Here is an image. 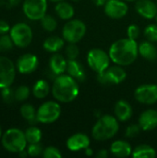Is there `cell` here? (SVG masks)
<instances>
[{"instance_id":"1","label":"cell","mask_w":157,"mask_h":158,"mask_svg":"<svg viewBox=\"0 0 157 158\" xmlns=\"http://www.w3.org/2000/svg\"><path fill=\"white\" fill-rule=\"evenodd\" d=\"M111 61L119 66L131 65L139 55V44L135 40L123 38L114 42L109 48Z\"/></svg>"},{"instance_id":"2","label":"cell","mask_w":157,"mask_h":158,"mask_svg":"<svg viewBox=\"0 0 157 158\" xmlns=\"http://www.w3.org/2000/svg\"><path fill=\"white\" fill-rule=\"evenodd\" d=\"M80 92L78 81L68 74H60L54 80L52 94L54 98L61 103H70L74 101Z\"/></svg>"},{"instance_id":"3","label":"cell","mask_w":157,"mask_h":158,"mask_svg":"<svg viewBox=\"0 0 157 158\" xmlns=\"http://www.w3.org/2000/svg\"><path fill=\"white\" fill-rule=\"evenodd\" d=\"M119 130L118 120L111 115L102 116L92 130V136L96 141H107L113 138Z\"/></svg>"},{"instance_id":"4","label":"cell","mask_w":157,"mask_h":158,"mask_svg":"<svg viewBox=\"0 0 157 158\" xmlns=\"http://www.w3.org/2000/svg\"><path fill=\"white\" fill-rule=\"evenodd\" d=\"M1 143L3 147L9 153L19 154L27 147V139L25 132L17 128L8 129L2 135Z\"/></svg>"},{"instance_id":"5","label":"cell","mask_w":157,"mask_h":158,"mask_svg":"<svg viewBox=\"0 0 157 158\" xmlns=\"http://www.w3.org/2000/svg\"><path fill=\"white\" fill-rule=\"evenodd\" d=\"M86 33V25L80 19H69L62 29V37L68 43L77 44Z\"/></svg>"},{"instance_id":"6","label":"cell","mask_w":157,"mask_h":158,"mask_svg":"<svg viewBox=\"0 0 157 158\" xmlns=\"http://www.w3.org/2000/svg\"><path fill=\"white\" fill-rule=\"evenodd\" d=\"M110 62L111 58L109 54L102 49L93 48L91 49L87 54V63L91 69L97 74L106 70L110 67Z\"/></svg>"},{"instance_id":"7","label":"cell","mask_w":157,"mask_h":158,"mask_svg":"<svg viewBox=\"0 0 157 158\" xmlns=\"http://www.w3.org/2000/svg\"><path fill=\"white\" fill-rule=\"evenodd\" d=\"M9 35L14 43V45L20 48L28 46L31 43L33 37L31 28L24 22H19L12 26Z\"/></svg>"},{"instance_id":"8","label":"cell","mask_w":157,"mask_h":158,"mask_svg":"<svg viewBox=\"0 0 157 158\" xmlns=\"http://www.w3.org/2000/svg\"><path fill=\"white\" fill-rule=\"evenodd\" d=\"M61 114L60 105L56 101H47L37 109V120L43 124H50L56 121Z\"/></svg>"},{"instance_id":"9","label":"cell","mask_w":157,"mask_h":158,"mask_svg":"<svg viewBox=\"0 0 157 158\" xmlns=\"http://www.w3.org/2000/svg\"><path fill=\"white\" fill-rule=\"evenodd\" d=\"M127 78V72L122 66L115 65L110 66L106 70L97 74V80L101 84H119L123 82Z\"/></svg>"},{"instance_id":"10","label":"cell","mask_w":157,"mask_h":158,"mask_svg":"<svg viewBox=\"0 0 157 158\" xmlns=\"http://www.w3.org/2000/svg\"><path fill=\"white\" fill-rule=\"evenodd\" d=\"M22 9L31 20H41L46 15L47 0H24Z\"/></svg>"},{"instance_id":"11","label":"cell","mask_w":157,"mask_h":158,"mask_svg":"<svg viewBox=\"0 0 157 158\" xmlns=\"http://www.w3.org/2000/svg\"><path fill=\"white\" fill-rule=\"evenodd\" d=\"M16 66L6 56H0V89L10 87L16 77Z\"/></svg>"},{"instance_id":"12","label":"cell","mask_w":157,"mask_h":158,"mask_svg":"<svg viewBox=\"0 0 157 158\" xmlns=\"http://www.w3.org/2000/svg\"><path fill=\"white\" fill-rule=\"evenodd\" d=\"M135 99L143 105H154L157 102V85L143 84L134 92Z\"/></svg>"},{"instance_id":"13","label":"cell","mask_w":157,"mask_h":158,"mask_svg":"<svg viewBox=\"0 0 157 158\" xmlns=\"http://www.w3.org/2000/svg\"><path fill=\"white\" fill-rule=\"evenodd\" d=\"M104 6L106 16L114 19L124 18L129 10L128 5L122 0H108Z\"/></svg>"},{"instance_id":"14","label":"cell","mask_w":157,"mask_h":158,"mask_svg":"<svg viewBox=\"0 0 157 158\" xmlns=\"http://www.w3.org/2000/svg\"><path fill=\"white\" fill-rule=\"evenodd\" d=\"M38 64L39 60L35 55L25 54L17 60L16 68L21 74H30L36 70Z\"/></svg>"},{"instance_id":"15","label":"cell","mask_w":157,"mask_h":158,"mask_svg":"<svg viewBox=\"0 0 157 158\" xmlns=\"http://www.w3.org/2000/svg\"><path fill=\"white\" fill-rule=\"evenodd\" d=\"M135 9L144 19H152L157 15V4L152 0H137Z\"/></svg>"},{"instance_id":"16","label":"cell","mask_w":157,"mask_h":158,"mask_svg":"<svg viewBox=\"0 0 157 158\" xmlns=\"http://www.w3.org/2000/svg\"><path fill=\"white\" fill-rule=\"evenodd\" d=\"M91 141L88 135L84 133H76L70 136L67 141V147L73 152L85 150L90 146Z\"/></svg>"},{"instance_id":"17","label":"cell","mask_w":157,"mask_h":158,"mask_svg":"<svg viewBox=\"0 0 157 158\" xmlns=\"http://www.w3.org/2000/svg\"><path fill=\"white\" fill-rule=\"evenodd\" d=\"M139 125L143 131H153L157 127V111L155 109H147L143 111L139 118Z\"/></svg>"},{"instance_id":"18","label":"cell","mask_w":157,"mask_h":158,"mask_svg":"<svg viewBox=\"0 0 157 158\" xmlns=\"http://www.w3.org/2000/svg\"><path fill=\"white\" fill-rule=\"evenodd\" d=\"M114 113L118 121H127L129 120L133 114V109L129 102L126 100H119L116 103Z\"/></svg>"},{"instance_id":"19","label":"cell","mask_w":157,"mask_h":158,"mask_svg":"<svg viewBox=\"0 0 157 158\" xmlns=\"http://www.w3.org/2000/svg\"><path fill=\"white\" fill-rule=\"evenodd\" d=\"M66 71L68 72V75L73 77L78 81H85L86 74H85L84 68L77 59L68 60Z\"/></svg>"},{"instance_id":"20","label":"cell","mask_w":157,"mask_h":158,"mask_svg":"<svg viewBox=\"0 0 157 158\" xmlns=\"http://www.w3.org/2000/svg\"><path fill=\"white\" fill-rule=\"evenodd\" d=\"M110 151L112 155L117 157H128L132 154V148L130 144L123 140L115 141L110 146Z\"/></svg>"},{"instance_id":"21","label":"cell","mask_w":157,"mask_h":158,"mask_svg":"<svg viewBox=\"0 0 157 158\" xmlns=\"http://www.w3.org/2000/svg\"><path fill=\"white\" fill-rule=\"evenodd\" d=\"M68 60L59 54H55L50 57L49 60V68L50 70L56 75L58 76L63 74L67 70Z\"/></svg>"},{"instance_id":"22","label":"cell","mask_w":157,"mask_h":158,"mask_svg":"<svg viewBox=\"0 0 157 158\" xmlns=\"http://www.w3.org/2000/svg\"><path fill=\"white\" fill-rule=\"evenodd\" d=\"M139 55L147 60L154 61L157 58V48L154 43L148 40L144 41L139 44Z\"/></svg>"},{"instance_id":"23","label":"cell","mask_w":157,"mask_h":158,"mask_svg":"<svg viewBox=\"0 0 157 158\" xmlns=\"http://www.w3.org/2000/svg\"><path fill=\"white\" fill-rule=\"evenodd\" d=\"M55 10L56 15L65 20H69L73 18L74 14H75V10L74 7L68 2L65 1H60L57 2V4L55 6Z\"/></svg>"},{"instance_id":"24","label":"cell","mask_w":157,"mask_h":158,"mask_svg":"<svg viewBox=\"0 0 157 158\" xmlns=\"http://www.w3.org/2000/svg\"><path fill=\"white\" fill-rule=\"evenodd\" d=\"M65 40L58 36H50L43 42V48L49 53H56L62 49L65 44Z\"/></svg>"},{"instance_id":"25","label":"cell","mask_w":157,"mask_h":158,"mask_svg":"<svg viewBox=\"0 0 157 158\" xmlns=\"http://www.w3.org/2000/svg\"><path fill=\"white\" fill-rule=\"evenodd\" d=\"M50 92L49 83L45 80H39L32 87V94L37 99L45 98Z\"/></svg>"},{"instance_id":"26","label":"cell","mask_w":157,"mask_h":158,"mask_svg":"<svg viewBox=\"0 0 157 158\" xmlns=\"http://www.w3.org/2000/svg\"><path fill=\"white\" fill-rule=\"evenodd\" d=\"M131 156L134 158H155L156 156V152L152 146L142 144L132 150Z\"/></svg>"},{"instance_id":"27","label":"cell","mask_w":157,"mask_h":158,"mask_svg":"<svg viewBox=\"0 0 157 158\" xmlns=\"http://www.w3.org/2000/svg\"><path fill=\"white\" fill-rule=\"evenodd\" d=\"M20 115L21 117L27 120L31 124H34L38 122L37 120V111L35 110L34 106L31 104H24L20 107Z\"/></svg>"},{"instance_id":"28","label":"cell","mask_w":157,"mask_h":158,"mask_svg":"<svg viewBox=\"0 0 157 158\" xmlns=\"http://www.w3.org/2000/svg\"><path fill=\"white\" fill-rule=\"evenodd\" d=\"M25 136L28 143H38L42 140V131L37 127L31 126L28 128L25 131Z\"/></svg>"},{"instance_id":"29","label":"cell","mask_w":157,"mask_h":158,"mask_svg":"<svg viewBox=\"0 0 157 158\" xmlns=\"http://www.w3.org/2000/svg\"><path fill=\"white\" fill-rule=\"evenodd\" d=\"M41 25L46 31H54L57 27V22L51 15H45L41 19Z\"/></svg>"},{"instance_id":"30","label":"cell","mask_w":157,"mask_h":158,"mask_svg":"<svg viewBox=\"0 0 157 158\" xmlns=\"http://www.w3.org/2000/svg\"><path fill=\"white\" fill-rule=\"evenodd\" d=\"M30 93L31 91L29 87L25 85H21L15 90V100L19 102L25 101L30 96Z\"/></svg>"},{"instance_id":"31","label":"cell","mask_w":157,"mask_h":158,"mask_svg":"<svg viewBox=\"0 0 157 158\" xmlns=\"http://www.w3.org/2000/svg\"><path fill=\"white\" fill-rule=\"evenodd\" d=\"M143 33H144L146 40H148L152 43L157 42V25H155V24L148 25L144 29Z\"/></svg>"},{"instance_id":"32","label":"cell","mask_w":157,"mask_h":158,"mask_svg":"<svg viewBox=\"0 0 157 158\" xmlns=\"http://www.w3.org/2000/svg\"><path fill=\"white\" fill-rule=\"evenodd\" d=\"M65 53H66V56H67L68 60L77 59V57L80 55V50L76 44L68 43V45H67V47H66Z\"/></svg>"},{"instance_id":"33","label":"cell","mask_w":157,"mask_h":158,"mask_svg":"<svg viewBox=\"0 0 157 158\" xmlns=\"http://www.w3.org/2000/svg\"><path fill=\"white\" fill-rule=\"evenodd\" d=\"M14 45V43L10 37V35L7 34H2L0 36V52H6L10 50Z\"/></svg>"},{"instance_id":"34","label":"cell","mask_w":157,"mask_h":158,"mask_svg":"<svg viewBox=\"0 0 157 158\" xmlns=\"http://www.w3.org/2000/svg\"><path fill=\"white\" fill-rule=\"evenodd\" d=\"M27 152H28V155L30 156L35 157V156H38L40 155H43V149L42 145L40 144V143H29V146L27 148Z\"/></svg>"},{"instance_id":"35","label":"cell","mask_w":157,"mask_h":158,"mask_svg":"<svg viewBox=\"0 0 157 158\" xmlns=\"http://www.w3.org/2000/svg\"><path fill=\"white\" fill-rule=\"evenodd\" d=\"M43 156L44 158H61L62 154L56 147L48 146L45 149H43Z\"/></svg>"},{"instance_id":"36","label":"cell","mask_w":157,"mask_h":158,"mask_svg":"<svg viewBox=\"0 0 157 158\" xmlns=\"http://www.w3.org/2000/svg\"><path fill=\"white\" fill-rule=\"evenodd\" d=\"M1 96L4 102L9 104L15 100V91H13L10 87L1 89Z\"/></svg>"},{"instance_id":"37","label":"cell","mask_w":157,"mask_h":158,"mask_svg":"<svg viewBox=\"0 0 157 158\" xmlns=\"http://www.w3.org/2000/svg\"><path fill=\"white\" fill-rule=\"evenodd\" d=\"M141 131H142V128L139 125V123L138 124H131L126 129L125 134H126V137H128V138H134V137L139 135Z\"/></svg>"},{"instance_id":"38","label":"cell","mask_w":157,"mask_h":158,"mask_svg":"<svg viewBox=\"0 0 157 158\" xmlns=\"http://www.w3.org/2000/svg\"><path fill=\"white\" fill-rule=\"evenodd\" d=\"M127 33H128V37L132 39V40H137L141 34V30L139 28V26H137L136 24H131L128 27L127 30Z\"/></svg>"},{"instance_id":"39","label":"cell","mask_w":157,"mask_h":158,"mask_svg":"<svg viewBox=\"0 0 157 158\" xmlns=\"http://www.w3.org/2000/svg\"><path fill=\"white\" fill-rule=\"evenodd\" d=\"M10 26L9 24L5 20H0V34H6L10 31Z\"/></svg>"},{"instance_id":"40","label":"cell","mask_w":157,"mask_h":158,"mask_svg":"<svg viewBox=\"0 0 157 158\" xmlns=\"http://www.w3.org/2000/svg\"><path fill=\"white\" fill-rule=\"evenodd\" d=\"M96 157L98 158H106L108 157V152L106 149H101L98 151V153L96 154Z\"/></svg>"},{"instance_id":"41","label":"cell","mask_w":157,"mask_h":158,"mask_svg":"<svg viewBox=\"0 0 157 158\" xmlns=\"http://www.w3.org/2000/svg\"><path fill=\"white\" fill-rule=\"evenodd\" d=\"M108 0H93V2L94 3V5H96L97 6H105Z\"/></svg>"},{"instance_id":"42","label":"cell","mask_w":157,"mask_h":158,"mask_svg":"<svg viewBox=\"0 0 157 158\" xmlns=\"http://www.w3.org/2000/svg\"><path fill=\"white\" fill-rule=\"evenodd\" d=\"M19 2H20V0H8L9 6H15L19 5Z\"/></svg>"},{"instance_id":"43","label":"cell","mask_w":157,"mask_h":158,"mask_svg":"<svg viewBox=\"0 0 157 158\" xmlns=\"http://www.w3.org/2000/svg\"><path fill=\"white\" fill-rule=\"evenodd\" d=\"M85 154H86L87 156H92V155H93V150L90 148V146H89L88 148L85 149Z\"/></svg>"},{"instance_id":"44","label":"cell","mask_w":157,"mask_h":158,"mask_svg":"<svg viewBox=\"0 0 157 158\" xmlns=\"http://www.w3.org/2000/svg\"><path fill=\"white\" fill-rule=\"evenodd\" d=\"M50 1H52V2H60V1H64V0H50Z\"/></svg>"},{"instance_id":"45","label":"cell","mask_w":157,"mask_h":158,"mask_svg":"<svg viewBox=\"0 0 157 158\" xmlns=\"http://www.w3.org/2000/svg\"><path fill=\"white\" fill-rule=\"evenodd\" d=\"M2 135H3L2 134V129H1V126H0V139L2 138Z\"/></svg>"},{"instance_id":"46","label":"cell","mask_w":157,"mask_h":158,"mask_svg":"<svg viewBox=\"0 0 157 158\" xmlns=\"http://www.w3.org/2000/svg\"><path fill=\"white\" fill-rule=\"evenodd\" d=\"M124 1H127V2H134L135 1L136 2L137 0H124Z\"/></svg>"},{"instance_id":"47","label":"cell","mask_w":157,"mask_h":158,"mask_svg":"<svg viewBox=\"0 0 157 158\" xmlns=\"http://www.w3.org/2000/svg\"><path fill=\"white\" fill-rule=\"evenodd\" d=\"M155 19H156V23H157V15H156V17H155Z\"/></svg>"},{"instance_id":"48","label":"cell","mask_w":157,"mask_h":158,"mask_svg":"<svg viewBox=\"0 0 157 158\" xmlns=\"http://www.w3.org/2000/svg\"><path fill=\"white\" fill-rule=\"evenodd\" d=\"M1 5H3V3H2V2H1V3H0V6H1Z\"/></svg>"},{"instance_id":"49","label":"cell","mask_w":157,"mask_h":158,"mask_svg":"<svg viewBox=\"0 0 157 158\" xmlns=\"http://www.w3.org/2000/svg\"><path fill=\"white\" fill-rule=\"evenodd\" d=\"M75 1H77V0H75Z\"/></svg>"},{"instance_id":"50","label":"cell","mask_w":157,"mask_h":158,"mask_svg":"<svg viewBox=\"0 0 157 158\" xmlns=\"http://www.w3.org/2000/svg\"><path fill=\"white\" fill-rule=\"evenodd\" d=\"M156 4H157V2H156Z\"/></svg>"}]
</instances>
